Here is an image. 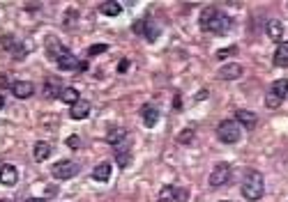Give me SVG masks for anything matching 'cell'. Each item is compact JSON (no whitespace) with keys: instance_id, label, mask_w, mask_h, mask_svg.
I'll list each match as a JSON object with an SVG mask.
<instances>
[{"instance_id":"1","label":"cell","mask_w":288,"mask_h":202,"mask_svg":"<svg viewBox=\"0 0 288 202\" xmlns=\"http://www.w3.org/2000/svg\"><path fill=\"white\" fill-rule=\"evenodd\" d=\"M240 191H242V198L249 202H256L263 198V193H265V181H263V175L258 170H247L242 177V186H240Z\"/></svg>"},{"instance_id":"2","label":"cell","mask_w":288,"mask_h":202,"mask_svg":"<svg viewBox=\"0 0 288 202\" xmlns=\"http://www.w3.org/2000/svg\"><path fill=\"white\" fill-rule=\"evenodd\" d=\"M217 138L221 142H226V145H233V142H237L242 138V129H240V124L235 120H224L217 127Z\"/></svg>"},{"instance_id":"3","label":"cell","mask_w":288,"mask_h":202,"mask_svg":"<svg viewBox=\"0 0 288 202\" xmlns=\"http://www.w3.org/2000/svg\"><path fill=\"white\" fill-rule=\"evenodd\" d=\"M288 94V78H279L272 83V88L265 94V106L267 108H279V104L284 101V97Z\"/></svg>"},{"instance_id":"4","label":"cell","mask_w":288,"mask_h":202,"mask_svg":"<svg viewBox=\"0 0 288 202\" xmlns=\"http://www.w3.org/2000/svg\"><path fill=\"white\" fill-rule=\"evenodd\" d=\"M51 175H53L55 180H69V177L79 175V163H76V161H72V158L55 161L53 168H51Z\"/></svg>"},{"instance_id":"5","label":"cell","mask_w":288,"mask_h":202,"mask_svg":"<svg viewBox=\"0 0 288 202\" xmlns=\"http://www.w3.org/2000/svg\"><path fill=\"white\" fill-rule=\"evenodd\" d=\"M210 186L212 188H219V186H226L228 181H231V165L228 163H217L210 172Z\"/></svg>"},{"instance_id":"6","label":"cell","mask_w":288,"mask_h":202,"mask_svg":"<svg viewBox=\"0 0 288 202\" xmlns=\"http://www.w3.org/2000/svg\"><path fill=\"white\" fill-rule=\"evenodd\" d=\"M231 28H233V19L226 16V14H221V12H217L212 21L208 23V28H205V30L214 32V35H226V32H231Z\"/></svg>"},{"instance_id":"7","label":"cell","mask_w":288,"mask_h":202,"mask_svg":"<svg viewBox=\"0 0 288 202\" xmlns=\"http://www.w3.org/2000/svg\"><path fill=\"white\" fill-rule=\"evenodd\" d=\"M16 181H19V170H16V165H12V163L0 165V184H2V186H14Z\"/></svg>"},{"instance_id":"8","label":"cell","mask_w":288,"mask_h":202,"mask_svg":"<svg viewBox=\"0 0 288 202\" xmlns=\"http://www.w3.org/2000/svg\"><path fill=\"white\" fill-rule=\"evenodd\" d=\"M141 117H143V127H148V129L157 127V122H159V108L152 104H145L141 108Z\"/></svg>"},{"instance_id":"9","label":"cell","mask_w":288,"mask_h":202,"mask_svg":"<svg viewBox=\"0 0 288 202\" xmlns=\"http://www.w3.org/2000/svg\"><path fill=\"white\" fill-rule=\"evenodd\" d=\"M12 94L16 99H28L35 94V85L30 81H14L12 83Z\"/></svg>"},{"instance_id":"10","label":"cell","mask_w":288,"mask_h":202,"mask_svg":"<svg viewBox=\"0 0 288 202\" xmlns=\"http://www.w3.org/2000/svg\"><path fill=\"white\" fill-rule=\"evenodd\" d=\"M46 51H49V55H51V58L58 62L62 55H67L69 48H65V46H62L55 37H49V39H46Z\"/></svg>"},{"instance_id":"11","label":"cell","mask_w":288,"mask_h":202,"mask_svg":"<svg viewBox=\"0 0 288 202\" xmlns=\"http://www.w3.org/2000/svg\"><path fill=\"white\" fill-rule=\"evenodd\" d=\"M69 112H72V120H85V117L90 115V101L79 99V101L69 108Z\"/></svg>"},{"instance_id":"12","label":"cell","mask_w":288,"mask_h":202,"mask_svg":"<svg viewBox=\"0 0 288 202\" xmlns=\"http://www.w3.org/2000/svg\"><path fill=\"white\" fill-rule=\"evenodd\" d=\"M235 120H237V124L240 127H244V129H256V122H258V117H256V112H251V111H237L235 112Z\"/></svg>"},{"instance_id":"13","label":"cell","mask_w":288,"mask_h":202,"mask_svg":"<svg viewBox=\"0 0 288 202\" xmlns=\"http://www.w3.org/2000/svg\"><path fill=\"white\" fill-rule=\"evenodd\" d=\"M240 76H242V67H240V65H235V62L224 65V67L219 69V78H221V81H237Z\"/></svg>"},{"instance_id":"14","label":"cell","mask_w":288,"mask_h":202,"mask_svg":"<svg viewBox=\"0 0 288 202\" xmlns=\"http://www.w3.org/2000/svg\"><path fill=\"white\" fill-rule=\"evenodd\" d=\"M111 172H113L111 163H108V161H102V163L95 165V170H92V180L95 181H108L111 180Z\"/></svg>"},{"instance_id":"15","label":"cell","mask_w":288,"mask_h":202,"mask_svg":"<svg viewBox=\"0 0 288 202\" xmlns=\"http://www.w3.org/2000/svg\"><path fill=\"white\" fill-rule=\"evenodd\" d=\"M51 152H53V147H51L49 142L39 140V142H35V147H32V157H35L37 163H42V161H46V158L51 157Z\"/></svg>"},{"instance_id":"16","label":"cell","mask_w":288,"mask_h":202,"mask_svg":"<svg viewBox=\"0 0 288 202\" xmlns=\"http://www.w3.org/2000/svg\"><path fill=\"white\" fill-rule=\"evenodd\" d=\"M284 32H286V28H284V23L281 21H277V19L267 21V37L272 39V42H281Z\"/></svg>"},{"instance_id":"17","label":"cell","mask_w":288,"mask_h":202,"mask_svg":"<svg viewBox=\"0 0 288 202\" xmlns=\"http://www.w3.org/2000/svg\"><path fill=\"white\" fill-rule=\"evenodd\" d=\"M272 62H274V67H288V42H281L277 46Z\"/></svg>"},{"instance_id":"18","label":"cell","mask_w":288,"mask_h":202,"mask_svg":"<svg viewBox=\"0 0 288 202\" xmlns=\"http://www.w3.org/2000/svg\"><path fill=\"white\" fill-rule=\"evenodd\" d=\"M106 140H108V145H113V147H118L120 142H125V140H127V129H122V127L108 129Z\"/></svg>"},{"instance_id":"19","label":"cell","mask_w":288,"mask_h":202,"mask_svg":"<svg viewBox=\"0 0 288 202\" xmlns=\"http://www.w3.org/2000/svg\"><path fill=\"white\" fill-rule=\"evenodd\" d=\"M79 67H81V62L72 55V51H69L67 55H62L60 60H58V69H62V71H76Z\"/></svg>"},{"instance_id":"20","label":"cell","mask_w":288,"mask_h":202,"mask_svg":"<svg viewBox=\"0 0 288 202\" xmlns=\"http://www.w3.org/2000/svg\"><path fill=\"white\" fill-rule=\"evenodd\" d=\"M99 12L104 16H118L122 12V5L115 2V0H108V2H102V5H99Z\"/></svg>"},{"instance_id":"21","label":"cell","mask_w":288,"mask_h":202,"mask_svg":"<svg viewBox=\"0 0 288 202\" xmlns=\"http://www.w3.org/2000/svg\"><path fill=\"white\" fill-rule=\"evenodd\" d=\"M62 101V104H69V106H74L76 101H79V90H76V88H72V85H69V88H62V92H60V97H58Z\"/></svg>"},{"instance_id":"22","label":"cell","mask_w":288,"mask_h":202,"mask_svg":"<svg viewBox=\"0 0 288 202\" xmlns=\"http://www.w3.org/2000/svg\"><path fill=\"white\" fill-rule=\"evenodd\" d=\"M157 200L159 202H178V188L175 186H161Z\"/></svg>"},{"instance_id":"23","label":"cell","mask_w":288,"mask_h":202,"mask_svg":"<svg viewBox=\"0 0 288 202\" xmlns=\"http://www.w3.org/2000/svg\"><path fill=\"white\" fill-rule=\"evenodd\" d=\"M46 97L51 99V97H60V92H62V85H60V81L58 78H49L46 81Z\"/></svg>"},{"instance_id":"24","label":"cell","mask_w":288,"mask_h":202,"mask_svg":"<svg viewBox=\"0 0 288 202\" xmlns=\"http://www.w3.org/2000/svg\"><path fill=\"white\" fill-rule=\"evenodd\" d=\"M217 12H219L217 7H205L203 12H201V16H198V25H201V28H208V23L212 21Z\"/></svg>"},{"instance_id":"25","label":"cell","mask_w":288,"mask_h":202,"mask_svg":"<svg viewBox=\"0 0 288 202\" xmlns=\"http://www.w3.org/2000/svg\"><path fill=\"white\" fill-rule=\"evenodd\" d=\"M194 135H196V131H194V129H184V131H180V134H178V142H180V145H189V142L194 140Z\"/></svg>"},{"instance_id":"26","label":"cell","mask_w":288,"mask_h":202,"mask_svg":"<svg viewBox=\"0 0 288 202\" xmlns=\"http://www.w3.org/2000/svg\"><path fill=\"white\" fill-rule=\"evenodd\" d=\"M115 161H118L120 168H127L129 161H131V158H129V152H122L120 147H115Z\"/></svg>"},{"instance_id":"27","label":"cell","mask_w":288,"mask_h":202,"mask_svg":"<svg viewBox=\"0 0 288 202\" xmlns=\"http://www.w3.org/2000/svg\"><path fill=\"white\" fill-rule=\"evenodd\" d=\"M108 46L106 44H92L90 48H88V58H95V55H102V53H106Z\"/></svg>"},{"instance_id":"28","label":"cell","mask_w":288,"mask_h":202,"mask_svg":"<svg viewBox=\"0 0 288 202\" xmlns=\"http://www.w3.org/2000/svg\"><path fill=\"white\" fill-rule=\"evenodd\" d=\"M237 53V46H228V48H221L217 51V60H226L228 55H235Z\"/></svg>"},{"instance_id":"29","label":"cell","mask_w":288,"mask_h":202,"mask_svg":"<svg viewBox=\"0 0 288 202\" xmlns=\"http://www.w3.org/2000/svg\"><path fill=\"white\" fill-rule=\"evenodd\" d=\"M145 25L150 28V30H148V39H150V42H155V39H157V35H159V28H157L155 23H150L148 19H145Z\"/></svg>"},{"instance_id":"30","label":"cell","mask_w":288,"mask_h":202,"mask_svg":"<svg viewBox=\"0 0 288 202\" xmlns=\"http://www.w3.org/2000/svg\"><path fill=\"white\" fill-rule=\"evenodd\" d=\"M76 23V9H67V14H65V25H74Z\"/></svg>"},{"instance_id":"31","label":"cell","mask_w":288,"mask_h":202,"mask_svg":"<svg viewBox=\"0 0 288 202\" xmlns=\"http://www.w3.org/2000/svg\"><path fill=\"white\" fill-rule=\"evenodd\" d=\"M67 147H72V150H79V147H81L79 135H69V138H67Z\"/></svg>"},{"instance_id":"32","label":"cell","mask_w":288,"mask_h":202,"mask_svg":"<svg viewBox=\"0 0 288 202\" xmlns=\"http://www.w3.org/2000/svg\"><path fill=\"white\" fill-rule=\"evenodd\" d=\"M129 67H131V62H129V60H120V62H118V74L129 71Z\"/></svg>"},{"instance_id":"33","label":"cell","mask_w":288,"mask_h":202,"mask_svg":"<svg viewBox=\"0 0 288 202\" xmlns=\"http://www.w3.org/2000/svg\"><path fill=\"white\" fill-rule=\"evenodd\" d=\"M187 200V191L184 188H178V202H184Z\"/></svg>"},{"instance_id":"34","label":"cell","mask_w":288,"mask_h":202,"mask_svg":"<svg viewBox=\"0 0 288 202\" xmlns=\"http://www.w3.org/2000/svg\"><path fill=\"white\" fill-rule=\"evenodd\" d=\"M26 202H49V200H46V198H28Z\"/></svg>"},{"instance_id":"35","label":"cell","mask_w":288,"mask_h":202,"mask_svg":"<svg viewBox=\"0 0 288 202\" xmlns=\"http://www.w3.org/2000/svg\"><path fill=\"white\" fill-rule=\"evenodd\" d=\"M2 106H5V97L0 94V111H2Z\"/></svg>"},{"instance_id":"36","label":"cell","mask_w":288,"mask_h":202,"mask_svg":"<svg viewBox=\"0 0 288 202\" xmlns=\"http://www.w3.org/2000/svg\"><path fill=\"white\" fill-rule=\"evenodd\" d=\"M0 202H12V200H0Z\"/></svg>"},{"instance_id":"37","label":"cell","mask_w":288,"mask_h":202,"mask_svg":"<svg viewBox=\"0 0 288 202\" xmlns=\"http://www.w3.org/2000/svg\"><path fill=\"white\" fill-rule=\"evenodd\" d=\"M221 202H228V200H221Z\"/></svg>"}]
</instances>
